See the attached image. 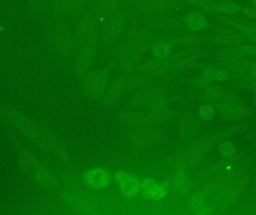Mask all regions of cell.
Wrapping results in <instances>:
<instances>
[{
  "mask_svg": "<svg viewBox=\"0 0 256 215\" xmlns=\"http://www.w3.org/2000/svg\"><path fill=\"white\" fill-rule=\"evenodd\" d=\"M244 6L233 1L218 2L215 9L214 15L232 16L242 14Z\"/></svg>",
  "mask_w": 256,
  "mask_h": 215,
  "instance_id": "16",
  "label": "cell"
},
{
  "mask_svg": "<svg viewBox=\"0 0 256 215\" xmlns=\"http://www.w3.org/2000/svg\"><path fill=\"white\" fill-rule=\"evenodd\" d=\"M252 7L256 10V0H252Z\"/></svg>",
  "mask_w": 256,
  "mask_h": 215,
  "instance_id": "31",
  "label": "cell"
},
{
  "mask_svg": "<svg viewBox=\"0 0 256 215\" xmlns=\"http://www.w3.org/2000/svg\"><path fill=\"white\" fill-rule=\"evenodd\" d=\"M221 114L228 119L238 118L243 114V108L234 103H226L220 107Z\"/></svg>",
  "mask_w": 256,
  "mask_h": 215,
  "instance_id": "21",
  "label": "cell"
},
{
  "mask_svg": "<svg viewBox=\"0 0 256 215\" xmlns=\"http://www.w3.org/2000/svg\"><path fill=\"white\" fill-rule=\"evenodd\" d=\"M219 149L221 154L225 157H232V156H234L236 153V148L234 144L228 141H224L220 145Z\"/></svg>",
  "mask_w": 256,
  "mask_h": 215,
  "instance_id": "23",
  "label": "cell"
},
{
  "mask_svg": "<svg viewBox=\"0 0 256 215\" xmlns=\"http://www.w3.org/2000/svg\"><path fill=\"white\" fill-rule=\"evenodd\" d=\"M165 37L170 40L174 46L183 47H196L208 41V37L190 31H184L178 35L167 36Z\"/></svg>",
  "mask_w": 256,
  "mask_h": 215,
  "instance_id": "11",
  "label": "cell"
},
{
  "mask_svg": "<svg viewBox=\"0 0 256 215\" xmlns=\"http://www.w3.org/2000/svg\"><path fill=\"white\" fill-rule=\"evenodd\" d=\"M208 41L224 46H238L244 43L242 33H234L230 30H221L212 37H208Z\"/></svg>",
  "mask_w": 256,
  "mask_h": 215,
  "instance_id": "14",
  "label": "cell"
},
{
  "mask_svg": "<svg viewBox=\"0 0 256 215\" xmlns=\"http://www.w3.org/2000/svg\"></svg>",
  "mask_w": 256,
  "mask_h": 215,
  "instance_id": "33",
  "label": "cell"
},
{
  "mask_svg": "<svg viewBox=\"0 0 256 215\" xmlns=\"http://www.w3.org/2000/svg\"><path fill=\"white\" fill-rule=\"evenodd\" d=\"M123 0H88L87 7L98 17L100 23L122 6Z\"/></svg>",
  "mask_w": 256,
  "mask_h": 215,
  "instance_id": "9",
  "label": "cell"
},
{
  "mask_svg": "<svg viewBox=\"0 0 256 215\" xmlns=\"http://www.w3.org/2000/svg\"><path fill=\"white\" fill-rule=\"evenodd\" d=\"M174 46L166 37H161L154 43L150 51L155 59H164L171 55Z\"/></svg>",
  "mask_w": 256,
  "mask_h": 215,
  "instance_id": "15",
  "label": "cell"
},
{
  "mask_svg": "<svg viewBox=\"0 0 256 215\" xmlns=\"http://www.w3.org/2000/svg\"><path fill=\"white\" fill-rule=\"evenodd\" d=\"M222 89L218 87L210 86L206 89V96L210 100H214L222 95Z\"/></svg>",
  "mask_w": 256,
  "mask_h": 215,
  "instance_id": "27",
  "label": "cell"
},
{
  "mask_svg": "<svg viewBox=\"0 0 256 215\" xmlns=\"http://www.w3.org/2000/svg\"><path fill=\"white\" fill-rule=\"evenodd\" d=\"M212 81L204 76H202L201 77L196 78L194 80L191 81V85L195 88L198 89L206 90V88L210 86Z\"/></svg>",
  "mask_w": 256,
  "mask_h": 215,
  "instance_id": "25",
  "label": "cell"
},
{
  "mask_svg": "<svg viewBox=\"0 0 256 215\" xmlns=\"http://www.w3.org/2000/svg\"><path fill=\"white\" fill-rule=\"evenodd\" d=\"M84 180L93 189H105L111 181L110 173L104 168H96L88 170L84 174Z\"/></svg>",
  "mask_w": 256,
  "mask_h": 215,
  "instance_id": "13",
  "label": "cell"
},
{
  "mask_svg": "<svg viewBox=\"0 0 256 215\" xmlns=\"http://www.w3.org/2000/svg\"><path fill=\"white\" fill-rule=\"evenodd\" d=\"M78 21L74 31V50L78 52L82 45L100 28V22L97 15L88 7Z\"/></svg>",
  "mask_w": 256,
  "mask_h": 215,
  "instance_id": "4",
  "label": "cell"
},
{
  "mask_svg": "<svg viewBox=\"0 0 256 215\" xmlns=\"http://www.w3.org/2000/svg\"><path fill=\"white\" fill-rule=\"evenodd\" d=\"M131 9L123 3L116 11L108 16L100 25V42L104 46L114 44L127 27Z\"/></svg>",
  "mask_w": 256,
  "mask_h": 215,
  "instance_id": "1",
  "label": "cell"
},
{
  "mask_svg": "<svg viewBox=\"0 0 256 215\" xmlns=\"http://www.w3.org/2000/svg\"><path fill=\"white\" fill-rule=\"evenodd\" d=\"M234 50L240 58H248L256 55V46L248 43L238 45L234 46Z\"/></svg>",
  "mask_w": 256,
  "mask_h": 215,
  "instance_id": "22",
  "label": "cell"
},
{
  "mask_svg": "<svg viewBox=\"0 0 256 215\" xmlns=\"http://www.w3.org/2000/svg\"><path fill=\"white\" fill-rule=\"evenodd\" d=\"M115 66V61H112L106 67L90 72L87 75L84 85V91L88 96H100L108 87L110 75Z\"/></svg>",
  "mask_w": 256,
  "mask_h": 215,
  "instance_id": "5",
  "label": "cell"
},
{
  "mask_svg": "<svg viewBox=\"0 0 256 215\" xmlns=\"http://www.w3.org/2000/svg\"><path fill=\"white\" fill-rule=\"evenodd\" d=\"M115 180L122 193L128 198H134L141 190V182L130 173L118 171Z\"/></svg>",
  "mask_w": 256,
  "mask_h": 215,
  "instance_id": "8",
  "label": "cell"
},
{
  "mask_svg": "<svg viewBox=\"0 0 256 215\" xmlns=\"http://www.w3.org/2000/svg\"><path fill=\"white\" fill-rule=\"evenodd\" d=\"M144 16L141 22L143 28L161 37L178 35L186 31L180 16H167L164 13Z\"/></svg>",
  "mask_w": 256,
  "mask_h": 215,
  "instance_id": "2",
  "label": "cell"
},
{
  "mask_svg": "<svg viewBox=\"0 0 256 215\" xmlns=\"http://www.w3.org/2000/svg\"><path fill=\"white\" fill-rule=\"evenodd\" d=\"M202 75L210 80L224 82L228 80L231 76V73L221 67L214 66H204L202 69Z\"/></svg>",
  "mask_w": 256,
  "mask_h": 215,
  "instance_id": "17",
  "label": "cell"
},
{
  "mask_svg": "<svg viewBox=\"0 0 256 215\" xmlns=\"http://www.w3.org/2000/svg\"><path fill=\"white\" fill-rule=\"evenodd\" d=\"M54 41L57 50L64 58L70 56L74 50V33L70 26L64 22H60L56 26Z\"/></svg>",
  "mask_w": 256,
  "mask_h": 215,
  "instance_id": "6",
  "label": "cell"
},
{
  "mask_svg": "<svg viewBox=\"0 0 256 215\" xmlns=\"http://www.w3.org/2000/svg\"><path fill=\"white\" fill-rule=\"evenodd\" d=\"M34 5L37 7H42L46 4L48 0H30Z\"/></svg>",
  "mask_w": 256,
  "mask_h": 215,
  "instance_id": "30",
  "label": "cell"
},
{
  "mask_svg": "<svg viewBox=\"0 0 256 215\" xmlns=\"http://www.w3.org/2000/svg\"><path fill=\"white\" fill-rule=\"evenodd\" d=\"M168 189L167 183H158L152 179H146L141 183L140 192H142L144 198L160 201L165 198L168 192Z\"/></svg>",
  "mask_w": 256,
  "mask_h": 215,
  "instance_id": "12",
  "label": "cell"
},
{
  "mask_svg": "<svg viewBox=\"0 0 256 215\" xmlns=\"http://www.w3.org/2000/svg\"><path fill=\"white\" fill-rule=\"evenodd\" d=\"M156 1L166 6L170 10H179L184 7L182 0H156Z\"/></svg>",
  "mask_w": 256,
  "mask_h": 215,
  "instance_id": "26",
  "label": "cell"
},
{
  "mask_svg": "<svg viewBox=\"0 0 256 215\" xmlns=\"http://www.w3.org/2000/svg\"><path fill=\"white\" fill-rule=\"evenodd\" d=\"M72 4V0H54L52 9L54 15L60 19L68 18Z\"/></svg>",
  "mask_w": 256,
  "mask_h": 215,
  "instance_id": "19",
  "label": "cell"
},
{
  "mask_svg": "<svg viewBox=\"0 0 256 215\" xmlns=\"http://www.w3.org/2000/svg\"><path fill=\"white\" fill-rule=\"evenodd\" d=\"M249 73L251 77L256 80V62H252Z\"/></svg>",
  "mask_w": 256,
  "mask_h": 215,
  "instance_id": "29",
  "label": "cell"
},
{
  "mask_svg": "<svg viewBox=\"0 0 256 215\" xmlns=\"http://www.w3.org/2000/svg\"><path fill=\"white\" fill-rule=\"evenodd\" d=\"M184 6L188 5L198 9L200 11L209 14H214L218 2L213 0H182Z\"/></svg>",
  "mask_w": 256,
  "mask_h": 215,
  "instance_id": "18",
  "label": "cell"
},
{
  "mask_svg": "<svg viewBox=\"0 0 256 215\" xmlns=\"http://www.w3.org/2000/svg\"><path fill=\"white\" fill-rule=\"evenodd\" d=\"M100 42V28L92 34L78 51L76 73L78 78L84 80L91 72L92 67L98 53V47Z\"/></svg>",
  "mask_w": 256,
  "mask_h": 215,
  "instance_id": "3",
  "label": "cell"
},
{
  "mask_svg": "<svg viewBox=\"0 0 256 215\" xmlns=\"http://www.w3.org/2000/svg\"><path fill=\"white\" fill-rule=\"evenodd\" d=\"M123 3L138 14L149 16L155 13H164L170 9L156 0H123Z\"/></svg>",
  "mask_w": 256,
  "mask_h": 215,
  "instance_id": "7",
  "label": "cell"
},
{
  "mask_svg": "<svg viewBox=\"0 0 256 215\" xmlns=\"http://www.w3.org/2000/svg\"><path fill=\"white\" fill-rule=\"evenodd\" d=\"M213 1H216V2H225V1H233V0H213Z\"/></svg>",
  "mask_w": 256,
  "mask_h": 215,
  "instance_id": "32",
  "label": "cell"
},
{
  "mask_svg": "<svg viewBox=\"0 0 256 215\" xmlns=\"http://www.w3.org/2000/svg\"><path fill=\"white\" fill-rule=\"evenodd\" d=\"M186 31L200 33L212 28L206 13L202 11H192L180 16Z\"/></svg>",
  "mask_w": 256,
  "mask_h": 215,
  "instance_id": "10",
  "label": "cell"
},
{
  "mask_svg": "<svg viewBox=\"0 0 256 215\" xmlns=\"http://www.w3.org/2000/svg\"><path fill=\"white\" fill-rule=\"evenodd\" d=\"M200 115L202 118L206 121L212 120L215 116L214 108L210 105H203L200 108Z\"/></svg>",
  "mask_w": 256,
  "mask_h": 215,
  "instance_id": "24",
  "label": "cell"
},
{
  "mask_svg": "<svg viewBox=\"0 0 256 215\" xmlns=\"http://www.w3.org/2000/svg\"><path fill=\"white\" fill-rule=\"evenodd\" d=\"M88 3V0H72V7L68 19L78 21L86 10Z\"/></svg>",
  "mask_w": 256,
  "mask_h": 215,
  "instance_id": "20",
  "label": "cell"
},
{
  "mask_svg": "<svg viewBox=\"0 0 256 215\" xmlns=\"http://www.w3.org/2000/svg\"><path fill=\"white\" fill-rule=\"evenodd\" d=\"M242 14L244 15L246 17L250 18V19H252V20L256 22V10H254L252 7L244 6Z\"/></svg>",
  "mask_w": 256,
  "mask_h": 215,
  "instance_id": "28",
  "label": "cell"
}]
</instances>
